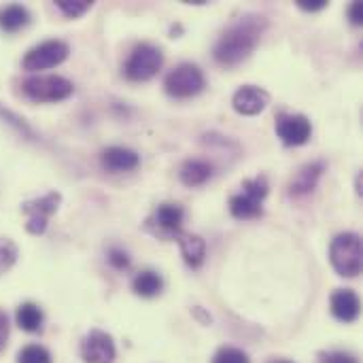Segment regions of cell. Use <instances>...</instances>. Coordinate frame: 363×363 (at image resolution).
Instances as JSON below:
<instances>
[{
    "label": "cell",
    "mask_w": 363,
    "mask_h": 363,
    "mask_svg": "<svg viewBox=\"0 0 363 363\" xmlns=\"http://www.w3.org/2000/svg\"><path fill=\"white\" fill-rule=\"evenodd\" d=\"M266 19L259 15H245L234 21L217 40L213 55L221 66H238L245 62L262 40Z\"/></svg>",
    "instance_id": "obj_1"
},
{
    "label": "cell",
    "mask_w": 363,
    "mask_h": 363,
    "mask_svg": "<svg viewBox=\"0 0 363 363\" xmlns=\"http://www.w3.org/2000/svg\"><path fill=\"white\" fill-rule=\"evenodd\" d=\"M330 262L340 277L355 279L357 274H362V236L355 232L338 234L330 245Z\"/></svg>",
    "instance_id": "obj_2"
},
{
    "label": "cell",
    "mask_w": 363,
    "mask_h": 363,
    "mask_svg": "<svg viewBox=\"0 0 363 363\" xmlns=\"http://www.w3.org/2000/svg\"><path fill=\"white\" fill-rule=\"evenodd\" d=\"M240 189H242L240 194L230 198V213H232V217L240 219V221L262 217V213H264L262 202H264V198L268 196V189H270L268 179L264 174H259L255 179H247V181H242Z\"/></svg>",
    "instance_id": "obj_3"
},
{
    "label": "cell",
    "mask_w": 363,
    "mask_h": 363,
    "mask_svg": "<svg viewBox=\"0 0 363 363\" xmlns=\"http://www.w3.org/2000/svg\"><path fill=\"white\" fill-rule=\"evenodd\" d=\"M21 94L32 102H60L74 94V85L60 74H32L21 81Z\"/></svg>",
    "instance_id": "obj_4"
},
{
    "label": "cell",
    "mask_w": 363,
    "mask_h": 363,
    "mask_svg": "<svg viewBox=\"0 0 363 363\" xmlns=\"http://www.w3.org/2000/svg\"><path fill=\"white\" fill-rule=\"evenodd\" d=\"M162 64H164V53L160 47H155L151 43H138L132 49V53L123 66V74L132 83H143V81L153 79L160 72Z\"/></svg>",
    "instance_id": "obj_5"
},
{
    "label": "cell",
    "mask_w": 363,
    "mask_h": 363,
    "mask_svg": "<svg viewBox=\"0 0 363 363\" xmlns=\"http://www.w3.org/2000/svg\"><path fill=\"white\" fill-rule=\"evenodd\" d=\"M204 85H206V79H204L202 68L191 62H183V64L174 66L164 79L166 94L172 98H179V100L198 96L204 89Z\"/></svg>",
    "instance_id": "obj_6"
},
{
    "label": "cell",
    "mask_w": 363,
    "mask_h": 363,
    "mask_svg": "<svg viewBox=\"0 0 363 363\" xmlns=\"http://www.w3.org/2000/svg\"><path fill=\"white\" fill-rule=\"evenodd\" d=\"M70 53V47L66 40H60V38H49V40H43L38 43L36 47H32L23 60H21V68L28 70V72H38V70H47V68H53V66H60L62 62H66Z\"/></svg>",
    "instance_id": "obj_7"
},
{
    "label": "cell",
    "mask_w": 363,
    "mask_h": 363,
    "mask_svg": "<svg viewBox=\"0 0 363 363\" xmlns=\"http://www.w3.org/2000/svg\"><path fill=\"white\" fill-rule=\"evenodd\" d=\"M60 202H62V194L60 191H49L40 198H34V200H28L21 204V213L28 215V223H26V230L34 236H40L45 234L47 230V221L51 215L57 213L60 208Z\"/></svg>",
    "instance_id": "obj_8"
},
{
    "label": "cell",
    "mask_w": 363,
    "mask_h": 363,
    "mask_svg": "<svg viewBox=\"0 0 363 363\" xmlns=\"http://www.w3.org/2000/svg\"><path fill=\"white\" fill-rule=\"evenodd\" d=\"M277 136L285 147H302L313 136V123L300 113H281L277 117Z\"/></svg>",
    "instance_id": "obj_9"
},
{
    "label": "cell",
    "mask_w": 363,
    "mask_h": 363,
    "mask_svg": "<svg viewBox=\"0 0 363 363\" xmlns=\"http://www.w3.org/2000/svg\"><path fill=\"white\" fill-rule=\"evenodd\" d=\"M183 221H185V208L181 204L166 202L153 211L147 225L160 236H172L174 238L179 232H183Z\"/></svg>",
    "instance_id": "obj_10"
},
{
    "label": "cell",
    "mask_w": 363,
    "mask_h": 363,
    "mask_svg": "<svg viewBox=\"0 0 363 363\" xmlns=\"http://www.w3.org/2000/svg\"><path fill=\"white\" fill-rule=\"evenodd\" d=\"M115 355V342L102 330H91L81 340V357L85 363H113Z\"/></svg>",
    "instance_id": "obj_11"
},
{
    "label": "cell",
    "mask_w": 363,
    "mask_h": 363,
    "mask_svg": "<svg viewBox=\"0 0 363 363\" xmlns=\"http://www.w3.org/2000/svg\"><path fill=\"white\" fill-rule=\"evenodd\" d=\"M270 104V94L259 85H242L232 96V106L238 115H259Z\"/></svg>",
    "instance_id": "obj_12"
},
{
    "label": "cell",
    "mask_w": 363,
    "mask_h": 363,
    "mask_svg": "<svg viewBox=\"0 0 363 363\" xmlns=\"http://www.w3.org/2000/svg\"><path fill=\"white\" fill-rule=\"evenodd\" d=\"M323 172H325V162H308V164H304V166L296 172V177L289 181V187H287L289 198H304V196H311V194L317 189V185H319V181H321V177H323Z\"/></svg>",
    "instance_id": "obj_13"
},
{
    "label": "cell",
    "mask_w": 363,
    "mask_h": 363,
    "mask_svg": "<svg viewBox=\"0 0 363 363\" xmlns=\"http://www.w3.org/2000/svg\"><path fill=\"white\" fill-rule=\"evenodd\" d=\"M100 164L104 170L117 174V172H130L134 168H138L140 164V155L130 149V147H106L100 153Z\"/></svg>",
    "instance_id": "obj_14"
},
{
    "label": "cell",
    "mask_w": 363,
    "mask_h": 363,
    "mask_svg": "<svg viewBox=\"0 0 363 363\" xmlns=\"http://www.w3.org/2000/svg\"><path fill=\"white\" fill-rule=\"evenodd\" d=\"M330 311L338 321L353 323L362 313V304L353 289H338L330 298Z\"/></svg>",
    "instance_id": "obj_15"
},
{
    "label": "cell",
    "mask_w": 363,
    "mask_h": 363,
    "mask_svg": "<svg viewBox=\"0 0 363 363\" xmlns=\"http://www.w3.org/2000/svg\"><path fill=\"white\" fill-rule=\"evenodd\" d=\"M174 240H177V245L181 249V255H183V259H185V264L189 268L196 270V268H200L204 264V259H206V242H204L202 236L189 234V232H179L174 236Z\"/></svg>",
    "instance_id": "obj_16"
},
{
    "label": "cell",
    "mask_w": 363,
    "mask_h": 363,
    "mask_svg": "<svg viewBox=\"0 0 363 363\" xmlns=\"http://www.w3.org/2000/svg\"><path fill=\"white\" fill-rule=\"evenodd\" d=\"M181 183L185 187H200L204 185L211 177H213V164L206 162V160H187L183 166H181Z\"/></svg>",
    "instance_id": "obj_17"
},
{
    "label": "cell",
    "mask_w": 363,
    "mask_h": 363,
    "mask_svg": "<svg viewBox=\"0 0 363 363\" xmlns=\"http://www.w3.org/2000/svg\"><path fill=\"white\" fill-rule=\"evenodd\" d=\"M164 289V279L155 270H143L132 281V291L140 298H155Z\"/></svg>",
    "instance_id": "obj_18"
},
{
    "label": "cell",
    "mask_w": 363,
    "mask_h": 363,
    "mask_svg": "<svg viewBox=\"0 0 363 363\" xmlns=\"http://www.w3.org/2000/svg\"><path fill=\"white\" fill-rule=\"evenodd\" d=\"M30 23V11L21 4H6L0 9V28L9 34L26 28Z\"/></svg>",
    "instance_id": "obj_19"
},
{
    "label": "cell",
    "mask_w": 363,
    "mask_h": 363,
    "mask_svg": "<svg viewBox=\"0 0 363 363\" xmlns=\"http://www.w3.org/2000/svg\"><path fill=\"white\" fill-rule=\"evenodd\" d=\"M15 319H17V325L28 332V334H34V332H40L43 328V311L34 304V302H23L19 304L17 313H15Z\"/></svg>",
    "instance_id": "obj_20"
},
{
    "label": "cell",
    "mask_w": 363,
    "mask_h": 363,
    "mask_svg": "<svg viewBox=\"0 0 363 363\" xmlns=\"http://www.w3.org/2000/svg\"><path fill=\"white\" fill-rule=\"evenodd\" d=\"M19 257L17 245L11 238H0V274H6Z\"/></svg>",
    "instance_id": "obj_21"
},
{
    "label": "cell",
    "mask_w": 363,
    "mask_h": 363,
    "mask_svg": "<svg viewBox=\"0 0 363 363\" xmlns=\"http://www.w3.org/2000/svg\"><path fill=\"white\" fill-rule=\"evenodd\" d=\"M17 363H51V353L40 345H28L19 351Z\"/></svg>",
    "instance_id": "obj_22"
},
{
    "label": "cell",
    "mask_w": 363,
    "mask_h": 363,
    "mask_svg": "<svg viewBox=\"0 0 363 363\" xmlns=\"http://www.w3.org/2000/svg\"><path fill=\"white\" fill-rule=\"evenodd\" d=\"M55 6L68 17V19H77L83 13H87L91 9V2L87 0H55Z\"/></svg>",
    "instance_id": "obj_23"
},
{
    "label": "cell",
    "mask_w": 363,
    "mask_h": 363,
    "mask_svg": "<svg viewBox=\"0 0 363 363\" xmlns=\"http://www.w3.org/2000/svg\"><path fill=\"white\" fill-rule=\"evenodd\" d=\"M213 363H251L249 362V355L236 347H223L215 353Z\"/></svg>",
    "instance_id": "obj_24"
},
{
    "label": "cell",
    "mask_w": 363,
    "mask_h": 363,
    "mask_svg": "<svg viewBox=\"0 0 363 363\" xmlns=\"http://www.w3.org/2000/svg\"><path fill=\"white\" fill-rule=\"evenodd\" d=\"M0 117H2L6 123H11V125H13V128H15L19 134L28 136V138H34V132H32V128H30V125H28V123L21 119V117H17L15 113H11L9 108H2V106H0Z\"/></svg>",
    "instance_id": "obj_25"
},
{
    "label": "cell",
    "mask_w": 363,
    "mask_h": 363,
    "mask_svg": "<svg viewBox=\"0 0 363 363\" xmlns=\"http://www.w3.org/2000/svg\"><path fill=\"white\" fill-rule=\"evenodd\" d=\"M106 262H108L115 270H119V272L130 268V255H128L123 249H119V247L108 249V253H106Z\"/></svg>",
    "instance_id": "obj_26"
},
{
    "label": "cell",
    "mask_w": 363,
    "mask_h": 363,
    "mask_svg": "<svg viewBox=\"0 0 363 363\" xmlns=\"http://www.w3.org/2000/svg\"><path fill=\"white\" fill-rule=\"evenodd\" d=\"M319 363H359L355 355L347 351H321L319 353Z\"/></svg>",
    "instance_id": "obj_27"
},
{
    "label": "cell",
    "mask_w": 363,
    "mask_h": 363,
    "mask_svg": "<svg viewBox=\"0 0 363 363\" xmlns=\"http://www.w3.org/2000/svg\"><path fill=\"white\" fill-rule=\"evenodd\" d=\"M328 4H330L328 0H298V6L302 11H308V13H317L321 9H325Z\"/></svg>",
    "instance_id": "obj_28"
},
{
    "label": "cell",
    "mask_w": 363,
    "mask_h": 363,
    "mask_svg": "<svg viewBox=\"0 0 363 363\" xmlns=\"http://www.w3.org/2000/svg\"><path fill=\"white\" fill-rule=\"evenodd\" d=\"M349 19L353 26H362L363 23V2H353L349 6Z\"/></svg>",
    "instance_id": "obj_29"
},
{
    "label": "cell",
    "mask_w": 363,
    "mask_h": 363,
    "mask_svg": "<svg viewBox=\"0 0 363 363\" xmlns=\"http://www.w3.org/2000/svg\"><path fill=\"white\" fill-rule=\"evenodd\" d=\"M6 340H9V319H6V315L0 311V353H2L4 347H6Z\"/></svg>",
    "instance_id": "obj_30"
},
{
    "label": "cell",
    "mask_w": 363,
    "mask_h": 363,
    "mask_svg": "<svg viewBox=\"0 0 363 363\" xmlns=\"http://www.w3.org/2000/svg\"><path fill=\"white\" fill-rule=\"evenodd\" d=\"M270 363H294V362H287V359H277V362H270Z\"/></svg>",
    "instance_id": "obj_31"
}]
</instances>
